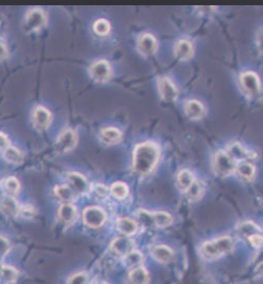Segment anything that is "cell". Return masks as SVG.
Here are the masks:
<instances>
[{"instance_id":"6da1fadb","label":"cell","mask_w":263,"mask_h":284,"mask_svg":"<svg viewBox=\"0 0 263 284\" xmlns=\"http://www.w3.org/2000/svg\"><path fill=\"white\" fill-rule=\"evenodd\" d=\"M160 156L159 147L145 141L136 145L133 152V170L138 175H147L156 167Z\"/></svg>"},{"instance_id":"7a4b0ae2","label":"cell","mask_w":263,"mask_h":284,"mask_svg":"<svg viewBox=\"0 0 263 284\" xmlns=\"http://www.w3.org/2000/svg\"><path fill=\"white\" fill-rule=\"evenodd\" d=\"M234 248V241L229 236H222L215 240L207 241L202 246V254L206 259H216L231 253Z\"/></svg>"},{"instance_id":"3957f363","label":"cell","mask_w":263,"mask_h":284,"mask_svg":"<svg viewBox=\"0 0 263 284\" xmlns=\"http://www.w3.org/2000/svg\"><path fill=\"white\" fill-rule=\"evenodd\" d=\"M237 163L232 159L227 151L219 150L213 157V170L215 174L220 178H227L236 171Z\"/></svg>"},{"instance_id":"277c9868","label":"cell","mask_w":263,"mask_h":284,"mask_svg":"<svg viewBox=\"0 0 263 284\" xmlns=\"http://www.w3.org/2000/svg\"><path fill=\"white\" fill-rule=\"evenodd\" d=\"M239 84L243 92L249 97H256L261 92V81L259 76L252 70L244 72L239 77Z\"/></svg>"},{"instance_id":"5b68a950","label":"cell","mask_w":263,"mask_h":284,"mask_svg":"<svg viewBox=\"0 0 263 284\" xmlns=\"http://www.w3.org/2000/svg\"><path fill=\"white\" fill-rule=\"evenodd\" d=\"M227 152L236 163L249 162L254 160V157L256 156L254 151L249 150L239 141H232V143H230L228 145Z\"/></svg>"},{"instance_id":"8992f818","label":"cell","mask_w":263,"mask_h":284,"mask_svg":"<svg viewBox=\"0 0 263 284\" xmlns=\"http://www.w3.org/2000/svg\"><path fill=\"white\" fill-rule=\"evenodd\" d=\"M89 74L95 81L104 83L109 80L111 77V67L107 61L99 60L90 66Z\"/></svg>"},{"instance_id":"52a82bcc","label":"cell","mask_w":263,"mask_h":284,"mask_svg":"<svg viewBox=\"0 0 263 284\" xmlns=\"http://www.w3.org/2000/svg\"><path fill=\"white\" fill-rule=\"evenodd\" d=\"M46 22V14L43 10L36 8L29 10L26 13L24 24L27 30H38Z\"/></svg>"},{"instance_id":"ba28073f","label":"cell","mask_w":263,"mask_h":284,"mask_svg":"<svg viewBox=\"0 0 263 284\" xmlns=\"http://www.w3.org/2000/svg\"><path fill=\"white\" fill-rule=\"evenodd\" d=\"M84 224L90 228H99L106 220L105 212L98 207L86 208L83 212Z\"/></svg>"},{"instance_id":"9c48e42d","label":"cell","mask_w":263,"mask_h":284,"mask_svg":"<svg viewBox=\"0 0 263 284\" xmlns=\"http://www.w3.org/2000/svg\"><path fill=\"white\" fill-rule=\"evenodd\" d=\"M159 89L162 98L165 101L172 102L178 97V90L174 83L167 77H162L159 80Z\"/></svg>"},{"instance_id":"30bf717a","label":"cell","mask_w":263,"mask_h":284,"mask_svg":"<svg viewBox=\"0 0 263 284\" xmlns=\"http://www.w3.org/2000/svg\"><path fill=\"white\" fill-rule=\"evenodd\" d=\"M137 50L144 56H151L158 50V41L151 34H143L137 41Z\"/></svg>"},{"instance_id":"8fae6325","label":"cell","mask_w":263,"mask_h":284,"mask_svg":"<svg viewBox=\"0 0 263 284\" xmlns=\"http://www.w3.org/2000/svg\"><path fill=\"white\" fill-rule=\"evenodd\" d=\"M67 181L70 188L72 189V191L79 194L88 192L89 185L87 183V180L82 174H80V173H77V172L68 173Z\"/></svg>"},{"instance_id":"7c38bea8","label":"cell","mask_w":263,"mask_h":284,"mask_svg":"<svg viewBox=\"0 0 263 284\" xmlns=\"http://www.w3.org/2000/svg\"><path fill=\"white\" fill-rule=\"evenodd\" d=\"M77 141H78V136H77L76 132L71 129H66L59 136L57 145L60 150L69 151L74 148Z\"/></svg>"},{"instance_id":"4fadbf2b","label":"cell","mask_w":263,"mask_h":284,"mask_svg":"<svg viewBox=\"0 0 263 284\" xmlns=\"http://www.w3.org/2000/svg\"><path fill=\"white\" fill-rule=\"evenodd\" d=\"M133 247L134 242L128 237H118L110 244V248L112 252H115L118 255L124 256H126L131 251H133Z\"/></svg>"},{"instance_id":"5bb4252c","label":"cell","mask_w":263,"mask_h":284,"mask_svg":"<svg viewBox=\"0 0 263 284\" xmlns=\"http://www.w3.org/2000/svg\"><path fill=\"white\" fill-rule=\"evenodd\" d=\"M33 121L37 128L45 129L52 121V114L50 113L49 109H46L45 107H42V106H39L34 110Z\"/></svg>"},{"instance_id":"9a60e30c","label":"cell","mask_w":263,"mask_h":284,"mask_svg":"<svg viewBox=\"0 0 263 284\" xmlns=\"http://www.w3.org/2000/svg\"><path fill=\"white\" fill-rule=\"evenodd\" d=\"M185 114L193 120L202 119L206 114V108L202 102L198 100H189L185 103Z\"/></svg>"},{"instance_id":"2e32d148","label":"cell","mask_w":263,"mask_h":284,"mask_svg":"<svg viewBox=\"0 0 263 284\" xmlns=\"http://www.w3.org/2000/svg\"><path fill=\"white\" fill-rule=\"evenodd\" d=\"M2 210L5 215L9 217H15L19 214L21 211V208L12 195H6L3 198L2 201Z\"/></svg>"},{"instance_id":"e0dca14e","label":"cell","mask_w":263,"mask_h":284,"mask_svg":"<svg viewBox=\"0 0 263 284\" xmlns=\"http://www.w3.org/2000/svg\"><path fill=\"white\" fill-rule=\"evenodd\" d=\"M237 234L243 239L251 238L256 234H262V230L253 222H243L237 227Z\"/></svg>"},{"instance_id":"ac0fdd59","label":"cell","mask_w":263,"mask_h":284,"mask_svg":"<svg viewBox=\"0 0 263 284\" xmlns=\"http://www.w3.org/2000/svg\"><path fill=\"white\" fill-rule=\"evenodd\" d=\"M236 174L243 181H252L256 175V168L250 162H240L236 166Z\"/></svg>"},{"instance_id":"d6986e66","label":"cell","mask_w":263,"mask_h":284,"mask_svg":"<svg viewBox=\"0 0 263 284\" xmlns=\"http://www.w3.org/2000/svg\"><path fill=\"white\" fill-rule=\"evenodd\" d=\"M152 256L158 261L163 263H168L174 257L173 251L167 245H156L151 250Z\"/></svg>"},{"instance_id":"ffe728a7","label":"cell","mask_w":263,"mask_h":284,"mask_svg":"<svg viewBox=\"0 0 263 284\" xmlns=\"http://www.w3.org/2000/svg\"><path fill=\"white\" fill-rule=\"evenodd\" d=\"M194 53L193 45L188 40H179L175 45V56L180 60H187L192 57Z\"/></svg>"},{"instance_id":"44dd1931","label":"cell","mask_w":263,"mask_h":284,"mask_svg":"<svg viewBox=\"0 0 263 284\" xmlns=\"http://www.w3.org/2000/svg\"><path fill=\"white\" fill-rule=\"evenodd\" d=\"M118 230L126 236H130L136 233L137 231V224L128 217H122L119 218L117 222Z\"/></svg>"},{"instance_id":"7402d4cb","label":"cell","mask_w":263,"mask_h":284,"mask_svg":"<svg viewBox=\"0 0 263 284\" xmlns=\"http://www.w3.org/2000/svg\"><path fill=\"white\" fill-rule=\"evenodd\" d=\"M59 218L66 225H70L77 217V210L71 203H63L59 208Z\"/></svg>"},{"instance_id":"603a6c76","label":"cell","mask_w":263,"mask_h":284,"mask_svg":"<svg viewBox=\"0 0 263 284\" xmlns=\"http://www.w3.org/2000/svg\"><path fill=\"white\" fill-rule=\"evenodd\" d=\"M100 136L106 144H117L122 139V132L115 127H107L102 129Z\"/></svg>"},{"instance_id":"cb8c5ba5","label":"cell","mask_w":263,"mask_h":284,"mask_svg":"<svg viewBox=\"0 0 263 284\" xmlns=\"http://www.w3.org/2000/svg\"><path fill=\"white\" fill-rule=\"evenodd\" d=\"M3 156H4L5 161H7L10 164L18 165V164L22 163V161H23V154L21 153V151L18 150L17 148L11 147V146L4 149Z\"/></svg>"},{"instance_id":"d4e9b609","label":"cell","mask_w":263,"mask_h":284,"mask_svg":"<svg viewBox=\"0 0 263 284\" xmlns=\"http://www.w3.org/2000/svg\"><path fill=\"white\" fill-rule=\"evenodd\" d=\"M129 280L131 284H148L149 274L143 266H138L131 271L129 275Z\"/></svg>"},{"instance_id":"484cf974","label":"cell","mask_w":263,"mask_h":284,"mask_svg":"<svg viewBox=\"0 0 263 284\" xmlns=\"http://www.w3.org/2000/svg\"><path fill=\"white\" fill-rule=\"evenodd\" d=\"M55 194L62 202L70 203L73 199V191L72 189L68 186L61 185L55 188Z\"/></svg>"},{"instance_id":"4316f807","label":"cell","mask_w":263,"mask_h":284,"mask_svg":"<svg viewBox=\"0 0 263 284\" xmlns=\"http://www.w3.org/2000/svg\"><path fill=\"white\" fill-rule=\"evenodd\" d=\"M144 261V256L136 250L131 251L130 253H128L125 257H124V262L128 266L131 267V269H136V267L140 266Z\"/></svg>"},{"instance_id":"83f0119b","label":"cell","mask_w":263,"mask_h":284,"mask_svg":"<svg viewBox=\"0 0 263 284\" xmlns=\"http://www.w3.org/2000/svg\"><path fill=\"white\" fill-rule=\"evenodd\" d=\"M195 179L192 174V172L189 170H181L177 175V185L181 190L187 191L189 187L194 183Z\"/></svg>"},{"instance_id":"f1b7e54d","label":"cell","mask_w":263,"mask_h":284,"mask_svg":"<svg viewBox=\"0 0 263 284\" xmlns=\"http://www.w3.org/2000/svg\"><path fill=\"white\" fill-rule=\"evenodd\" d=\"M185 194H187V197L190 200H198L204 194L203 184L195 180L194 183L189 187L188 190L185 191Z\"/></svg>"},{"instance_id":"f546056e","label":"cell","mask_w":263,"mask_h":284,"mask_svg":"<svg viewBox=\"0 0 263 284\" xmlns=\"http://www.w3.org/2000/svg\"><path fill=\"white\" fill-rule=\"evenodd\" d=\"M153 218H154L156 226L160 227V228H166L172 224V216L167 212H163V211L154 212Z\"/></svg>"},{"instance_id":"4dcf8cb0","label":"cell","mask_w":263,"mask_h":284,"mask_svg":"<svg viewBox=\"0 0 263 284\" xmlns=\"http://www.w3.org/2000/svg\"><path fill=\"white\" fill-rule=\"evenodd\" d=\"M128 191H129V189L128 187L124 184V183H115L111 188H110V192L111 194L118 198V199H124V198H126L127 195H128Z\"/></svg>"},{"instance_id":"1f68e13d","label":"cell","mask_w":263,"mask_h":284,"mask_svg":"<svg viewBox=\"0 0 263 284\" xmlns=\"http://www.w3.org/2000/svg\"><path fill=\"white\" fill-rule=\"evenodd\" d=\"M111 29V25L109 21L106 19H98L94 24V30L95 33L99 36H106L109 34Z\"/></svg>"},{"instance_id":"d6a6232c","label":"cell","mask_w":263,"mask_h":284,"mask_svg":"<svg viewBox=\"0 0 263 284\" xmlns=\"http://www.w3.org/2000/svg\"><path fill=\"white\" fill-rule=\"evenodd\" d=\"M2 278H3V281L6 283H14L18 278V272L12 266L3 265Z\"/></svg>"},{"instance_id":"836d02e7","label":"cell","mask_w":263,"mask_h":284,"mask_svg":"<svg viewBox=\"0 0 263 284\" xmlns=\"http://www.w3.org/2000/svg\"><path fill=\"white\" fill-rule=\"evenodd\" d=\"M4 187H5V190L9 193V195H13L18 193L20 184L16 178L10 176L4 181Z\"/></svg>"},{"instance_id":"e575fe53","label":"cell","mask_w":263,"mask_h":284,"mask_svg":"<svg viewBox=\"0 0 263 284\" xmlns=\"http://www.w3.org/2000/svg\"><path fill=\"white\" fill-rule=\"evenodd\" d=\"M137 217L140 219V222L142 223V225H144L145 227H153L156 226V223H154V218H153V213H150L146 210H140L137 212Z\"/></svg>"},{"instance_id":"d590c367","label":"cell","mask_w":263,"mask_h":284,"mask_svg":"<svg viewBox=\"0 0 263 284\" xmlns=\"http://www.w3.org/2000/svg\"><path fill=\"white\" fill-rule=\"evenodd\" d=\"M87 283H88V276L86 273H77L72 275L67 281V284H87Z\"/></svg>"},{"instance_id":"8d00e7d4","label":"cell","mask_w":263,"mask_h":284,"mask_svg":"<svg viewBox=\"0 0 263 284\" xmlns=\"http://www.w3.org/2000/svg\"><path fill=\"white\" fill-rule=\"evenodd\" d=\"M249 242L256 248L263 246V235L262 234H256L249 238Z\"/></svg>"},{"instance_id":"74e56055","label":"cell","mask_w":263,"mask_h":284,"mask_svg":"<svg viewBox=\"0 0 263 284\" xmlns=\"http://www.w3.org/2000/svg\"><path fill=\"white\" fill-rule=\"evenodd\" d=\"M94 193H95L96 196H98V197H100V198H103V197H105V196L107 195L108 190H107V188H106L104 185L99 184V185H96V186H95V188H94Z\"/></svg>"},{"instance_id":"f35d334b","label":"cell","mask_w":263,"mask_h":284,"mask_svg":"<svg viewBox=\"0 0 263 284\" xmlns=\"http://www.w3.org/2000/svg\"><path fill=\"white\" fill-rule=\"evenodd\" d=\"M256 44H257V49H258L259 53L263 56V29H261L257 35Z\"/></svg>"},{"instance_id":"ab89813d","label":"cell","mask_w":263,"mask_h":284,"mask_svg":"<svg viewBox=\"0 0 263 284\" xmlns=\"http://www.w3.org/2000/svg\"><path fill=\"white\" fill-rule=\"evenodd\" d=\"M0 241H2V256L5 257L8 254V252L10 251V242L5 237H2V240Z\"/></svg>"},{"instance_id":"60d3db41","label":"cell","mask_w":263,"mask_h":284,"mask_svg":"<svg viewBox=\"0 0 263 284\" xmlns=\"http://www.w3.org/2000/svg\"><path fill=\"white\" fill-rule=\"evenodd\" d=\"M197 9L204 15H211L216 11V7H197Z\"/></svg>"},{"instance_id":"b9f144b4","label":"cell","mask_w":263,"mask_h":284,"mask_svg":"<svg viewBox=\"0 0 263 284\" xmlns=\"http://www.w3.org/2000/svg\"><path fill=\"white\" fill-rule=\"evenodd\" d=\"M0 140H2V147H3V149H5V148L10 146V138L8 137V135L5 132L0 133Z\"/></svg>"},{"instance_id":"7bdbcfd3","label":"cell","mask_w":263,"mask_h":284,"mask_svg":"<svg viewBox=\"0 0 263 284\" xmlns=\"http://www.w3.org/2000/svg\"><path fill=\"white\" fill-rule=\"evenodd\" d=\"M0 47H2V51H0V53H2V58L7 59L8 55H9V51H8V46L4 39H2V44H0Z\"/></svg>"},{"instance_id":"ee69618b","label":"cell","mask_w":263,"mask_h":284,"mask_svg":"<svg viewBox=\"0 0 263 284\" xmlns=\"http://www.w3.org/2000/svg\"><path fill=\"white\" fill-rule=\"evenodd\" d=\"M255 273L257 276L259 277H263V261H261L257 267H256V270H255Z\"/></svg>"},{"instance_id":"f6af8a7d","label":"cell","mask_w":263,"mask_h":284,"mask_svg":"<svg viewBox=\"0 0 263 284\" xmlns=\"http://www.w3.org/2000/svg\"><path fill=\"white\" fill-rule=\"evenodd\" d=\"M101 284H107V283H105V282H103V283H101Z\"/></svg>"}]
</instances>
